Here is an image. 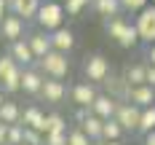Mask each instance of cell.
I'll use <instances>...</instances> for the list:
<instances>
[{
  "label": "cell",
  "mask_w": 155,
  "mask_h": 145,
  "mask_svg": "<svg viewBox=\"0 0 155 145\" xmlns=\"http://www.w3.org/2000/svg\"><path fill=\"white\" fill-rule=\"evenodd\" d=\"M144 59H147L150 64H155V43H150V46H147V57H144Z\"/></svg>",
  "instance_id": "8d00e7d4"
},
{
  "label": "cell",
  "mask_w": 155,
  "mask_h": 145,
  "mask_svg": "<svg viewBox=\"0 0 155 145\" xmlns=\"http://www.w3.org/2000/svg\"><path fill=\"white\" fill-rule=\"evenodd\" d=\"M8 5H11V14H19L24 22H32V19H38L43 0H8Z\"/></svg>",
  "instance_id": "8fae6325"
},
{
  "label": "cell",
  "mask_w": 155,
  "mask_h": 145,
  "mask_svg": "<svg viewBox=\"0 0 155 145\" xmlns=\"http://www.w3.org/2000/svg\"><path fill=\"white\" fill-rule=\"evenodd\" d=\"M91 143H94V140H91V137H88L80 126L67 132V145H91Z\"/></svg>",
  "instance_id": "4316f807"
},
{
  "label": "cell",
  "mask_w": 155,
  "mask_h": 145,
  "mask_svg": "<svg viewBox=\"0 0 155 145\" xmlns=\"http://www.w3.org/2000/svg\"><path fill=\"white\" fill-rule=\"evenodd\" d=\"M118 124L126 129V132H139V124H142V108L134 105V102H120L118 105V113H115Z\"/></svg>",
  "instance_id": "5b68a950"
},
{
  "label": "cell",
  "mask_w": 155,
  "mask_h": 145,
  "mask_svg": "<svg viewBox=\"0 0 155 145\" xmlns=\"http://www.w3.org/2000/svg\"><path fill=\"white\" fill-rule=\"evenodd\" d=\"M118 105H120V99H115L112 94H99V97H96V102L91 105V110L96 113L99 118H115Z\"/></svg>",
  "instance_id": "9a60e30c"
},
{
  "label": "cell",
  "mask_w": 155,
  "mask_h": 145,
  "mask_svg": "<svg viewBox=\"0 0 155 145\" xmlns=\"http://www.w3.org/2000/svg\"><path fill=\"white\" fill-rule=\"evenodd\" d=\"M8 126H11V124L0 121V145H8Z\"/></svg>",
  "instance_id": "836d02e7"
},
{
  "label": "cell",
  "mask_w": 155,
  "mask_h": 145,
  "mask_svg": "<svg viewBox=\"0 0 155 145\" xmlns=\"http://www.w3.org/2000/svg\"><path fill=\"white\" fill-rule=\"evenodd\" d=\"M24 143L27 145H46V134L32 126H24Z\"/></svg>",
  "instance_id": "f1b7e54d"
},
{
  "label": "cell",
  "mask_w": 155,
  "mask_h": 145,
  "mask_svg": "<svg viewBox=\"0 0 155 145\" xmlns=\"http://www.w3.org/2000/svg\"><path fill=\"white\" fill-rule=\"evenodd\" d=\"M38 67H40V73L46 75V78H67V73H70V59H67V54L64 51H56V48H51L43 59H38Z\"/></svg>",
  "instance_id": "3957f363"
},
{
  "label": "cell",
  "mask_w": 155,
  "mask_h": 145,
  "mask_svg": "<svg viewBox=\"0 0 155 145\" xmlns=\"http://www.w3.org/2000/svg\"><path fill=\"white\" fill-rule=\"evenodd\" d=\"M46 145H67V132H51V134H46Z\"/></svg>",
  "instance_id": "1f68e13d"
},
{
  "label": "cell",
  "mask_w": 155,
  "mask_h": 145,
  "mask_svg": "<svg viewBox=\"0 0 155 145\" xmlns=\"http://www.w3.org/2000/svg\"><path fill=\"white\" fill-rule=\"evenodd\" d=\"M147 83L155 86V64H150V62H147Z\"/></svg>",
  "instance_id": "e575fe53"
},
{
  "label": "cell",
  "mask_w": 155,
  "mask_h": 145,
  "mask_svg": "<svg viewBox=\"0 0 155 145\" xmlns=\"http://www.w3.org/2000/svg\"><path fill=\"white\" fill-rule=\"evenodd\" d=\"M99 145H120V140H102Z\"/></svg>",
  "instance_id": "f35d334b"
},
{
  "label": "cell",
  "mask_w": 155,
  "mask_h": 145,
  "mask_svg": "<svg viewBox=\"0 0 155 145\" xmlns=\"http://www.w3.org/2000/svg\"><path fill=\"white\" fill-rule=\"evenodd\" d=\"M21 108L11 102V99H5L3 102V108H0V121H5V124H21Z\"/></svg>",
  "instance_id": "7402d4cb"
},
{
  "label": "cell",
  "mask_w": 155,
  "mask_h": 145,
  "mask_svg": "<svg viewBox=\"0 0 155 145\" xmlns=\"http://www.w3.org/2000/svg\"><path fill=\"white\" fill-rule=\"evenodd\" d=\"M19 67H21V64L16 62V59L11 57V54H0V83H3V81L8 78V75H14V73L19 70Z\"/></svg>",
  "instance_id": "cb8c5ba5"
},
{
  "label": "cell",
  "mask_w": 155,
  "mask_h": 145,
  "mask_svg": "<svg viewBox=\"0 0 155 145\" xmlns=\"http://www.w3.org/2000/svg\"><path fill=\"white\" fill-rule=\"evenodd\" d=\"M104 86H107V94H112L115 99H120V102H126V99H128L131 83L126 81V75H115V73H110L107 81H104Z\"/></svg>",
  "instance_id": "5bb4252c"
},
{
  "label": "cell",
  "mask_w": 155,
  "mask_h": 145,
  "mask_svg": "<svg viewBox=\"0 0 155 145\" xmlns=\"http://www.w3.org/2000/svg\"><path fill=\"white\" fill-rule=\"evenodd\" d=\"M70 97H72V102H75L78 108H91L94 102H96V97H99V91H96V83L88 81V83H75Z\"/></svg>",
  "instance_id": "9c48e42d"
},
{
  "label": "cell",
  "mask_w": 155,
  "mask_h": 145,
  "mask_svg": "<svg viewBox=\"0 0 155 145\" xmlns=\"http://www.w3.org/2000/svg\"><path fill=\"white\" fill-rule=\"evenodd\" d=\"M21 145H27V143H21Z\"/></svg>",
  "instance_id": "7bdbcfd3"
},
{
  "label": "cell",
  "mask_w": 155,
  "mask_h": 145,
  "mask_svg": "<svg viewBox=\"0 0 155 145\" xmlns=\"http://www.w3.org/2000/svg\"><path fill=\"white\" fill-rule=\"evenodd\" d=\"M51 132H67V121L59 113H46V124H43V134H51Z\"/></svg>",
  "instance_id": "603a6c76"
},
{
  "label": "cell",
  "mask_w": 155,
  "mask_h": 145,
  "mask_svg": "<svg viewBox=\"0 0 155 145\" xmlns=\"http://www.w3.org/2000/svg\"><path fill=\"white\" fill-rule=\"evenodd\" d=\"M64 94H67V89H64V83L59 78H46L43 81V89H40V97L46 99V102H51V105H59L64 99Z\"/></svg>",
  "instance_id": "4fadbf2b"
},
{
  "label": "cell",
  "mask_w": 155,
  "mask_h": 145,
  "mask_svg": "<svg viewBox=\"0 0 155 145\" xmlns=\"http://www.w3.org/2000/svg\"><path fill=\"white\" fill-rule=\"evenodd\" d=\"M64 16H67V11H64V3H59V0H46L43 5H40V11H38V27L46 32H54L59 30V27H64Z\"/></svg>",
  "instance_id": "7a4b0ae2"
},
{
  "label": "cell",
  "mask_w": 155,
  "mask_h": 145,
  "mask_svg": "<svg viewBox=\"0 0 155 145\" xmlns=\"http://www.w3.org/2000/svg\"><path fill=\"white\" fill-rule=\"evenodd\" d=\"M110 73H112L110 70V59L104 54H88L83 59V75L91 81V83H104Z\"/></svg>",
  "instance_id": "277c9868"
},
{
  "label": "cell",
  "mask_w": 155,
  "mask_h": 145,
  "mask_svg": "<svg viewBox=\"0 0 155 145\" xmlns=\"http://www.w3.org/2000/svg\"><path fill=\"white\" fill-rule=\"evenodd\" d=\"M27 40H30V46H32V51H35V57H38V59H43L48 51L54 48V43H51V32H46V30L30 32V35H27Z\"/></svg>",
  "instance_id": "2e32d148"
},
{
  "label": "cell",
  "mask_w": 155,
  "mask_h": 145,
  "mask_svg": "<svg viewBox=\"0 0 155 145\" xmlns=\"http://www.w3.org/2000/svg\"><path fill=\"white\" fill-rule=\"evenodd\" d=\"M126 102H134V105H139V108H150V105H155V86H150V83L131 86Z\"/></svg>",
  "instance_id": "7c38bea8"
},
{
  "label": "cell",
  "mask_w": 155,
  "mask_h": 145,
  "mask_svg": "<svg viewBox=\"0 0 155 145\" xmlns=\"http://www.w3.org/2000/svg\"><path fill=\"white\" fill-rule=\"evenodd\" d=\"M137 30H139V38L142 43H155V3L153 5H147V8H142L139 14H137Z\"/></svg>",
  "instance_id": "8992f818"
},
{
  "label": "cell",
  "mask_w": 155,
  "mask_h": 145,
  "mask_svg": "<svg viewBox=\"0 0 155 145\" xmlns=\"http://www.w3.org/2000/svg\"><path fill=\"white\" fill-rule=\"evenodd\" d=\"M123 75L131 86H142L147 83V62H134V64H126L123 67Z\"/></svg>",
  "instance_id": "d6986e66"
},
{
  "label": "cell",
  "mask_w": 155,
  "mask_h": 145,
  "mask_svg": "<svg viewBox=\"0 0 155 145\" xmlns=\"http://www.w3.org/2000/svg\"><path fill=\"white\" fill-rule=\"evenodd\" d=\"M123 3V11H131V14H139L142 8L150 5V0H120Z\"/></svg>",
  "instance_id": "4dcf8cb0"
},
{
  "label": "cell",
  "mask_w": 155,
  "mask_h": 145,
  "mask_svg": "<svg viewBox=\"0 0 155 145\" xmlns=\"http://www.w3.org/2000/svg\"><path fill=\"white\" fill-rule=\"evenodd\" d=\"M8 54H11L21 67H32V64H38V57H35V51H32V46H30V40H27V38L14 40L11 48H8Z\"/></svg>",
  "instance_id": "ba28073f"
},
{
  "label": "cell",
  "mask_w": 155,
  "mask_h": 145,
  "mask_svg": "<svg viewBox=\"0 0 155 145\" xmlns=\"http://www.w3.org/2000/svg\"><path fill=\"white\" fill-rule=\"evenodd\" d=\"M126 129L118 124V118H104V132H102V140H120Z\"/></svg>",
  "instance_id": "d4e9b609"
},
{
  "label": "cell",
  "mask_w": 155,
  "mask_h": 145,
  "mask_svg": "<svg viewBox=\"0 0 155 145\" xmlns=\"http://www.w3.org/2000/svg\"><path fill=\"white\" fill-rule=\"evenodd\" d=\"M80 129H83V132H86V134L91 137L94 143H102V132H104V118H99V116H96V113L91 110V116H88V118H86V121L80 124Z\"/></svg>",
  "instance_id": "ffe728a7"
},
{
  "label": "cell",
  "mask_w": 155,
  "mask_h": 145,
  "mask_svg": "<svg viewBox=\"0 0 155 145\" xmlns=\"http://www.w3.org/2000/svg\"><path fill=\"white\" fill-rule=\"evenodd\" d=\"M150 3H155V0H150Z\"/></svg>",
  "instance_id": "b9f144b4"
},
{
  "label": "cell",
  "mask_w": 155,
  "mask_h": 145,
  "mask_svg": "<svg viewBox=\"0 0 155 145\" xmlns=\"http://www.w3.org/2000/svg\"><path fill=\"white\" fill-rule=\"evenodd\" d=\"M43 124H46V113L40 110V108H35V105L24 108V113H21V126H32V129H38V132H43Z\"/></svg>",
  "instance_id": "44dd1931"
},
{
  "label": "cell",
  "mask_w": 155,
  "mask_h": 145,
  "mask_svg": "<svg viewBox=\"0 0 155 145\" xmlns=\"http://www.w3.org/2000/svg\"><path fill=\"white\" fill-rule=\"evenodd\" d=\"M3 102H5V91H3V86H0V108H3Z\"/></svg>",
  "instance_id": "ab89813d"
},
{
  "label": "cell",
  "mask_w": 155,
  "mask_h": 145,
  "mask_svg": "<svg viewBox=\"0 0 155 145\" xmlns=\"http://www.w3.org/2000/svg\"><path fill=\"white\" fill-rule=\"evenodd\" d=\"M24 143V126L21 124H11L8 126V145H21Z\"/></svg>",
  "instance_id": "f546056e"
},
{
  "label": "cell",
  "mask_w": 155,
  "mask_h": 145,
  "mask_svg": "<svg viewBox=\"0 0 155 145\" xmlns=\"http://www.w3.org/2000/svg\"><path fill=\"white\" fill-rule=\"evenodd\" d=\"M91 8L102 16V19H112V16H120L123 3H120V0H91Z\"/></svg>",
  "instance_id": "ac0fdd59"
},
{
  "label": "cell",
  "mask_w": 155,
  "mask_h": 145,
  "mask_svg": "<svg viewBox=\"0 0 155 145\" xmlns=\"http://www.w3.org/2000/svg\"><path fill=\"white\" fill-rule=\"evenodd\" d=\"M43 81H46V75L40 73V67H38V64L24 67V70H21V91H24V94H40Z\"/></svg>",
  "instance_id": "30bf717a"
},
{
  "label": "cell",
  "mask_w": 155,
  "mask_h": 145,
  "mask_svg": "<svg viewBox=\"0 0 155 145\" xmlns=\"http://www.w3.org/2000/svg\"><path fill=\"white\" fill-rule=\"evenodd\" d=\"M51 43L56 51H64V54H70L72 46H75V32L70 30V27H59V30L51 32Z\"/></svg>",
  "instance_id": "e0dca14e"
},
{
  "label": "cell",
  "mask_w": 155,
  "mask_h": 145,
  "mask_svg": "<svg viewBox=\"0 0 155 145\" xmlns=\"http://www.w3.org/2000/svg\"><path fill=\"white\" fill-rule=\"evenodd\" d=\"M88 116H91V108H78V110H75V121H78V126H80V124H83Z\"/></svg>",
  "instance_id": "d6a6232c"
},
{
  "label": "cell",
  "mask_w": 155,
  "mask_h": 145,
  "mask_svg": "<svg viewBox=\"0 0 155 145\" xmlns=\"http://www.w3.org/2000/svg\"><path fill=\"white\" fill-rule=\"evenodd\" d=\"M11 11V5H8V0H0V22L5 19V14Z\"/></svg>",
  "instance_id": "d590c367"
},
{
  "label": "cell",
  "mask_w": 155,
  "mask_h": 145,
  "mask_svg": "<svg viewBox=\"0 0 155 145\" xmlns=\"http://www.w3.org/2000/svg\"><path fill=\"white\" fill-rule=\"evenodd\" d=\"M139 132H142V134H150V132H155V105H150V108H142Z\"/></svg>",
  "instance_id": "484cf974"
},
{
  "label": "cell",
  "mask_w": 155,
  "mask_h": 145,
  "mask_svg": "<svg viewBox=\"0 0 155 145\" xmlns=\"http://www.w3.org/2000/svg\"><path fill=\"white\" fill-rule=\"evenodd\" d=\"M144 145H155V132H150V134H144Z\"/></svg>",
  "instance_id": "74e56055"
},
{
  "label": "cell",
  "mask_w": 155,
  "mask_h": 145,
  "mask_svg": "<svg viewBox=\"0 0 155 145\" xmlns=\"http://www.w3.org/2000/svg\"><path fill=\"white\" fill-rule=\"evenodd\" d=\"M104 30H107V35H110V38H112V40H115L120 48H137V43H142L137 24L126 22L123 16H112V19H104Z\"/></svg>",
  "instance_id": "6da1fadb"
},
{
  "label": "cell",
  "mask_w": 155,
  "mask_h": 145,
  "mask_svg": "<svg viewBox=\"0 0 155 145\" xmlns=\"http://www.w3.org/2000/svg\"><path fill=\"white\" fill-rule=\"evenodd\" d=\"M86 5H91V0H64V11H67V16H80Z\"/></svg>",
  "instance_id": "83f0119b"
},
{
  "label": "cell",
  "mask_w": 155,
  "mask_h": 145,
  "mask_svg": "<svg viewBox=\"0 0 155 145\" xmlns=\"http://www.w3.org/2000/svg\"><path fill=\"white\" fill-rule=\"evenodd\" d=\"M24 32H27V22H24L19 14H11V11H8L5 19L0 22V35H3L8 43H14V40H19V38H27Z\"/></svg>",
  "instance_id": "52a82bcc"
},
{
  "label": "cell",
  "mask_w": 155,
  "mask_h": 145,
  "mask_svg": "<svg viewBox=\"0 0 155 145\" xmlns=\"http://www.w3.org/2000/svg\"><path fill=\"white\" fill-rule=\"evenodd\" d=\"M59 3H64V0H59Z\"/></svg>",
  "instance_id": "60d3db41"
}]
</instances>
